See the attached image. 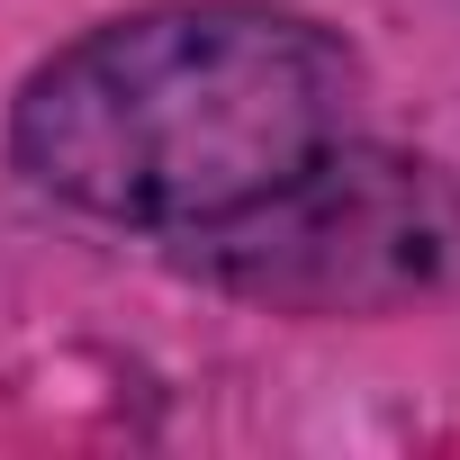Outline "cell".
I'll list each match as a JSON object with an SVG mask.
<instances>
[{"instance_id":"1","label":"cell","mask_w":460,"mask_h":460,"mask_svg":"<svg viewBox=\"0 0 460 460\" xmlns=\"http://www.w3.org/2000/svg\"><path fill=\"white\" fill-rule=\"evenodd\" d=\"M343 28L280 0H154L64 37L10 100V163L73 217L181 235L361 127Z\"/></svg>"},{"instance_id":"2","label":"cell","mask_w":460,"mask_h":460,"mask_svg":"<svg viewBox=\"0 0 460 460\" xmlns=\"http://www.w3.org/2000/svg\"><path fill=\"white\" fill-rule=\"evenodd\" d=\"M154 244L181 280L271 316H397L460 289V181L352 127L262 199Z\"/></svg>"}]
</instances>
